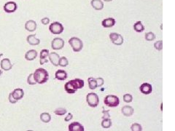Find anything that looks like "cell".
Instances as JSON below:
<instances>
[{"mask_svg": "<svg viewBox=\"0 0 175 131\" xmlns=\"http://www.w3.org/2000/svg\"><path fill=\"white\" fill-rule=\"evenodd\" d=\"M91 4L96 10H102L104 8V3L102 0H91Z\"/></svg>", "mask_w": 175, "mask_h": 131, "instance_id": "ffe728a7", "label": "cell"}, {"mask_svg": "<svg viewBox=\"0 0 175 131\" xmlns=\"http://www.w3.org/2000/svg\"><path fill=\"white\" fill-rule=\"evenodd\" d=\"M69 131H85L84 127L78 122H73L69 125Z\"/></svg>", "mask_w": 175, "mask_h": 131, "instance_id": "8fae6325", "label": "cell"}, {"mask_svg": "<svg viewBox=\"0 0 175 131\" xmlns=\"http://www.w3.org/2000/svg\"><path fill=\"white\" fill-rule=\"evenodd\" d=\"M8 98H9V101L10 103H11V104H15V103L17 102L16 100L15 99V98H13V96H12V93H10L9 95V97H8Z\"/></svg>", "mask_w": 175, "mask_h": 131, "instance_id": "d590c367", "label": "cell"}, {"mask_svg": "<svg viewBox=\"0 0 175 131\" xmlns=\"http://www.w3.org/2000/svg\"><path fill=\"white\" fill-rule=\"evenodd\" d=\"M72 118H73V115H72V113H69L68 115H67L65 117V119H64V121H65V122H69V121L71 120Z\"/></svg>", "mask_w": 175, "mask_h": 131, "instance_id": "74e56055", "label": "cell"}, {"mask_svg": "<svg viewBox=\"0 0 175 131\" xmlns=\"http://www.w3.org/2000/svg\"><path fill=\"white\" fill-rule=\"evenodd\" d=\"M110 111L107 110V111H103V117L102 118L103 119H110Z\"/></svg>", "mask_w": 175, "mask_h": 131, "instance_id": "e575fe53", "label": "cell"}, {"mask_svg": "<svg viewBox=\"0 0 175 131\" xmlns=\"http://www.w3.org/2000/svg\"><path fill=\"white\" fill-rule=\"evenodd\" d=\"M26 40H27V42L29 44V45L33 46L38 45H40V40L39 39H37L34 34L29 35V36H27Z\"/></svg>", "mask_w": 175, "mask_h": 131, "instance_id": "ac0fdd59", "label": "cell"}, {"mask_svg": "<svg viewBox=\"0 0 175 131\" xmlns=\"http://www.w3.org/2000/svg\"><path fill=\"white\" fill-rule=\"evenodd\" d=\"M104 1H105V2H111L113 0H104Z\"/></svg>", "mask_w": 175, "mask_h": 131, "instance_id": "f35d334b", "label": "cell"}, {"mask_svg": "<svg viewBox=\"0 0 175 131\" xmlns=\"http://www.w3.org/2000/svg\"><path fill=\"white\" fill-rule=\"evenodd\" d=\"M27 131H33V130H27Z\"/></svg>", "mask_w": 175, "mask_h": 131, "instance_id": "b9f144b4", "label": "cell"}, {"mask_svg": "<svg viewBox=\"0 0 175 131\" xmlns=\"http://www.w3.org/2000/svg\"><path fill=\"white\" fill-rule=\"evenodd\" d=\"M34 79L35 82L38 84H43L47 82L49 80V74L45 69L39 68L35 70L33 73Z\"/></svg>", "mask_w": 175, "mask_h": 131, "instance_id": "7a4b0ae2", "label": "cell"}, {"mask_svg": "<svg viewBox=\"0 0 175 131\" xmlns=\"http://www.w3.org/2000/svg\"><path fill=\"white\" fill-rule=\"evenodd\" d=\"M12 94L13 98L18 101L23 98V95H24V91L21 88H16V89H15L12 91Z\"/></svg>", "mask_w": 175, "mask_h": 131, "instance_id": "9a60e30c", "label": "cell"}, {"mask_svg": "<svg viewBox=\"0 0 175 131\" xmlns=\"http://www.w3.org/2000/svg\"><path fill=\"white\" fill-rule=\"evenodd\" d=\"M68 64H69V60L67 58L64 57V56L60 58L58 66H60V67H66L68 66Z\"/></svg>", "mask_w": 175, "mask_h": 131, "instance_id": "4316f807", "label": "cell"}, {"mask_svg": "<svg viewBox=\"0 0 175 131\" xmlns=\"http://www.w3.org/2000/svg\"><path fill=\"white\" fill-rule=\"evenodd\" d=\"M122 114L126 117H130L134 114V109L132 106H124L121 109Z\"/></svg>", "mask_w": 175, "mask_h": 131, "instance_id": "d6986e66", "label": "cell"}, {"mask_svg": "<svg viewBox=\"0 0 175 131\" xmlns=\"http://www.w3.org/2000/svg\"><path fill=\"white\" fill-rule=\"evenodd\" d=\"M110 39L114 45H121L124 43V37L117 33H111L110 34Z\"/></svg>", "mask_w": 175, "mask_h": 131, "instance_id": "52a82bcc", "label": "cell"}, {"mask_svg": "<svg viewBox=\"0 0 175 131\" xmlns=\"http://www.w3.org/2000/svg\"><path fill=\"white\" fill-rule=\"evenodd\" d=\"M64 47V41L61 38H55L51 42V47L54 50H61Z\"/></svg>", "mask_w": 175, "mask_h": 131, "instance_id": "ba28073f", "label": "cell"}, {"mask_svg": "<svg viewBox=\"0 0 175 131\" xmlns=\"http://www.w3.org/2000/svg\"><path fill=\"white\" fill-rule=\"evenodd\" d=\"M86 101L89 106L92 108L98 106L99 104V98L98 95L94 93H89L86 96Z\"/></svg>", "mask_w": 175, "mask_h": 131, "instance_id": "5b68a950", "label": "cell"}, {"mask_svg": "<svg viewBox=\"0 0 175 131\" xmlns=\"http://www.w3.org/2000/svg\"><path fill=\"white\" fill-rule=\"evenodd\" d=\"M124 101L126 103H131L133 101V96L131 94H125L124 95Z\"/></svg>", "mask_w": 175, "mask_h": 131, "instance_id": "d6a6232c", "label": "cell"}, {"mask_svg": "<svg viewBox=\"0 0 175 131\" xmlns=\"http://www.w3.org/2000/svg\"><path fill=\"white\" fill-rule=\"evenodd\" d=\"M17 4L15 2H8L7 3L5 4L3 7V9L5 10V12H6L7 13H12V12H15L17 10Z\"/></svg>", "mask_w": 175, "mask_h": 131, "instance_id": "9c48e42d", "label": "cell"}, {"mask_svg": "<svg viewBox=\"0 0 175 131\" xmlns=\"http://www.w3.org/2000/svg\"><path fill=\"white\" fill-rule=\"evenodd\" d=\"M41 22L43 25H47L50 23V19L48 18H47V17H45V18H43L41 20Z\"/></svg>", "mask_w": 175, "mask_h": 131, "instance_id": "8d00e7d4", "label": "cell"}, {"mask_svg": "<svg viewBox=\"0 0 175 131\" xmlns=\"http://www.w3.org/2000/svg\"><path fill=\"white\" fill-rule=\"evenodd\" d=\"M2 73H3V71H2V70H0V76L2 75Z\"/></svg>", "mask_w": 175, "mask_h": 131, "instance_id": "ab89813d", "label": "cell"}, {"mask_svg": "<svg viewBox=\"0 0 175 131\" xmlns=\"http://www.w3.org/2000/svg\"><path fill=\"white\" fill-rule=\"evenodd\" d=\"M96 83H97V87H102V85L104 83V79L102 78V77H98V78H96Z\"/></svg>", "mask_w": 175, "mask_h": 131, "instance_id": "836d02e7", "label": "cell"}, {"mask_svg": "<svg viewBox=\"0 0 175 131\" xmlns=\"http://www.w3.org/2000/svg\"><path fill=\"white\" fill-rule=\"evenodd\" d=\"M112 126V121L110 119H103L102 122V127L105 129L110 128Z\"/></svg>", "mask_w": 175, "mask_h": 131, "instance_id": "484cf974", "label": "cell"}, {"mask_svg": "<svg viewBox=\"0 0 175 131\" xmlns=\"http://www.w3.org/2000/svg\"><path fill=\"white\" fill-rule=\"evenodd\" d=\"M55 77L56 80H60V81H63V80H65L67 78V73L64 70L58 69L56 72Z\"/></svg>", "mask_w": 175, "mask_h": 131, "instance_id": "7402d4cb", "label": "cell"}, {"mask_svg": "<svg viewBox=\"0 0 175 131\" xmlns=\"http://www.w3.org/2000/svg\"><path fill=\"white\" fill-rule=\"evenodd\" d=\"M37 57V52L35 50H29L25 54V58L27 60H34Z\"/></svg>", "mask_w": 175, "mask_h": 131, "instance_id": "44dd1931", "label": "cell"}, {"mask_svg": "<svg viewBox=\"0 0 175 131\" xmlns=\"http://www.w3.org/2000/svg\"><path fill=\"white\" fill-rule=\"evenodd\" d=\"M69 44L72 47V50L75 53L81 51L83 48V42L78 37H72L69 39Z\"/></svg>", "mask_w": 175, "mask_h": 131, "instance_id": "3957f363", "label": "cell"}, {"mask_svg": "<svg viewBox=\"0 0 175 131\" xmlns=\"http://www.w3.org/2000/svg\"><path fill=\"white\" fill-rule=\"evenodd\" d=\"M27 83L29 84H31V85H34V84H37V82H35L34 79L33 74H30L29 75V77L27 78Z\"/></svg>", "mask_w": 175, "mask_h": 131, "instance_id": "1f68e13d", "label": "cell"}, {"mask_svg": "<svg viewBox=\"0 0 175 131\" xmlns=\"http://www.w3.org/2000/svg\"><path fill=\"white\" fill-rule=\"evenodd\" d=\"M139 91L140 92L142 93V94L145 95H149L152 93V87L150 84L149 83H142L139 87Z\"/></svg>", "mask_w": 175, "mask_h": 131, "instance_id": "30bf717a", "label": "cell"}, {"mask_svg": "<svg viewBox=\"0 0 175 131\" xmlns=\"http://www.w3.org/2000/svg\"><path fill=\"white\" fill-rule=\"evenodd\" d=\"M40 119L43 121L45 123H48L50 120H51V116L49 113L47 112H43L40 115Z\"/></svg>", "mask_w": 175, "mask_h": 131, "instance_id": "cb8c5ba5", "label": "cell"}, {"mask_svg": "<svg viewBox=\"0 0 175 131\" xmlns=\"http://www.w3.org/2000/svg\"><path fill=\"white\" fill-rule=\"evenodd\" d=\"M134 31H136L137 32H142L145 30V26L142 24V23L141 21H137V23H134Z\"/></svg>", "mask_w": 175, "mask_h": 131, "instance_id": "603a6c76", "label": "cell"}, {"mask_svg": "<svg viewBox=\"0 0 175 131\" xmlns=\"http://www.w3.org/2000/svg\"><path fill=\"white\" fill-rule=\"evenodd\" d=\"M104 103L107 106L114 108V107H117L119 105V104H120V99L116 95H108L104 98Z\"/></svg>", "mask_w": 175, "mask_h": 131, "instance_id": "277c9868", "label": "cell"}, {"mask_svg": "<svg viewBox=\"0 0 175 131\" xmlns=\"http://www.w3.org/2000/svg\"><path fill=\"white\" fill-rule=\"evenodd\" d=\"M156 38L155 34L153 32H148L145 34V39L147 41H153Z\"/></svg>", "mask_w": 175, "mask_h": 131, "instance_id": "f1b7e54d", "label": "cell"}, {"mask_svg": "<svg viewBox=\"0 0 175 131\" xmlns=\"http://www.w3.org/2000/svg\"><path fill=\"white\" fill-rule=\"evenodd\" d=\"M115 24V20L113 18H107L103 20L102 22V25L104 28H111Z\"/></svg>", "mask_w": 175, "mask_h": 131, "instance_id": "2e32d148", "label": "cell"}, {"mask_svg": "<svg viewBox=\"0 0 175 131\" xmlns=\"http://www.w3.org/2000/svg\"><path fill=\"white\" fill-rule=\"evenodd\" d=\"M48 58L52 64L55 66V67H58L60 59V56L58 53H55V52H52V53H49Z\"/></svg>", "mask_w": 175, "mask_h": 131, "instance_id": "7c38bea8", "label": "cell"}, {"mask_svg": "<svg viewBox=\"0 0 175 131\" xmlns=\"http://www.w3.org/2000/svg\"><path fill=\"white\" fill-rule=\"evenodd\" d=\"M0 66H1V68L2 70L6 71H10L12 68V64L11 63L9 58H4L3 60H1Z\"/></svg>", "mask_w": 175, "mask_h": 131, "instance_id": "4fadbf2b", "label": "cell"}, {"mask_svg": "<svg viewBox=\"0 0 175 131\" xmlns=\"http://www.w3.org/2000/svg\"><path fill=\"white\" fill-rule=\"evenodd\" d=\"M37 23L33 20H29V21H26V23H25V29L28 32H34L37 29Z\"/></svg>", "mask_w": 175, "mask_h": 131, "instance_id": "5bb4252c", "label": "cell"}, {"mask_svg": "<svg viewBox=\"0 0 175 131\" xmlns=\"http://www.w3.org/2000/svg\"><path fill=\"white\" fill-rule=\"evenodd\" d=\"M2 56H3V54H2V53H0V58L2 57Z\"/></svg>", "mask_w": 175, "mask_h": 131, "instance_id": "60d3db41", "label": "cell"}, {"mask_svg": "<svg viewBox=\"0 0 175 131\" xmlns=\"http://www.w3.org/2000/svg\"><path fill=\"white\" fill-rule=\"evenodd\" d=\"M154 47H155L157 50H159V51L162 50V49H163V41L159 40L157 41L156 42H155V44H154Z\"/></svg>", "mask_w": 175, "mask_h": 131, "instance_id": "4dcf8cb0", "label": "cell"}, {"mask_svg": "<svg viewBox=\"0 0 175 131\" xmlns=\"http://www.w3.org/2000/svg\"><path fill=\"white\" fill-rule=\"evenodd\" d=\"M84 80L80 79H75L67 82L64 85V89L66 92L69 94H74L76 93L78 89H80L84 87Z\"/></svg>", "mask_w": 175, "mask_h": 131, "instance_id": "6da1fadb", "label": "cell"}, {"mask_svg": "<svg viewBox=\"0 0 175 131\" xmlns=\"http://www.w3.org/2000/svg\"><path fill=\"white\" fill-rule=\"evenodd\" d=\"M49 30L53 34H61L64 32V26L59 22H54L49 26Z\"/></svg>", "mask_w": 175, "mask_h": 131, "instance_id": "8992f818", "label": "cell"}, {"mask_svg": "<svg viewBox=\"0 0 175 131\" xmlns=\"http://www.w3.org/2000/svg\"><path fill=\"white\" fill-rule=\"evenodd\" d=\"M67 112V109L64 108H58L54 111V113L56 115H58V116H63V115H65Z\"/></svg>", "mask_w": 175, "mask_h": 131, "instance_id": "83f0119b", "label": "cell"}, {"mask_svg": "<svg viewBox=\"0 0 175 131\" xmlns=\"http://www.w3.org/2000/svg\"><path fill=\"white\" fill-rule=\"evenodd\" d=\"M88 82H89V88L91 90H95L97 87V83H96V78L93 77H89L88 79Z\"/></svg>", "mask_w": 175, "mask_h": 131, "instance_id": "d4e9b609", "label": "cell"}, {"mask_svg": "<svg viewBox=\"0 0 175 131\" xmlns=\"http://www.w3.org/2000/svg\"><path fill=\"white\" fill-rule=\"evenodd\" d=\"M131 131H142V126L138 123H134L131 126Z\"/></svg>", "mask_w": 175, "mask_h": 131, "instance_id": "f546056e", "label": "cell"}, {"mask_svg": "<svg viewBox=\"0 0 175 131\" xmlns=\"http://www.w3.org/2000/svg\"><path fill=\"white\" fill-rule=\"evenodd\" d=\"M49 50L44 49V50H42L40 52V63L41 65L45 64V63L48 62V60L47 59V57H48L49 56Z\"/></svg>", "mask_w": 175, "mask_h": 131, "instance_id": "e0dca14e", "label": "cell"}]
</instances>
